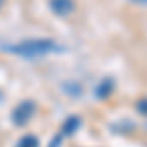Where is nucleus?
Wrapping results in <instances>:
<instances>
[{
    "label": "nucleus",
    "mask_w": 147,
    "mask_h": 147,
    "mask_svg": "<svg viewBox=\"0 0 147 147\" xmlns=\"http://www.w3.org/2000/svg\"><path fill=\"white\" fill-rule=\"evenodd\" d=\"M49 8L55 16L65 18V16H71L75 12L77 4H75V0H49Z\"/></svg>",
    "instance_id": "nucleus-3"
},
{
    "label": "nucleus",
    "mask_w": 147,
    "mask_h": 147,
    "mask_svg": "<svg viewBox=\"0 0 147 147\" xmlns=\"http://www.w3.org/2000/svg\"><path fill=\"white\" fill-rule=\"evenodd\" d=\"M37 145H39V141L35 136H24L18 143V147H37Z\"/></svg>",
    "instance_id": "nucleus-6"
},
{
    "label": "nucleus",
    "mask_w": 147,
    "mask_h": 147,
    "mask_svg": "<svg viewBox=\"0 0 147 147\" xmlns=\"http://www.w3.org/2000/svg\"><path fill=\"white\" fill-rule=\"evenodd\" d=\"M112 90H114V82H112V79H104L96 86V96L98 98H108L110 94H112Z\"/></svg>",
    "instance_id": "nucleus-4"
},
{
    "label": "nucleus",
    "mask_w": 147,
    "mask_h": 147,
    "mask_svg": "<svg viewBox=\"0 0 147 147\" xmlns=\"http://www.w3.org/2000/svg\"><path fill=\"white\" fill-rule=\"evenodd\" d=\"M34 114H35V102L34 100H24L12 110V122H14V125L22 127V125H26L34 118Z\"/></svg>",
    "instance_id": "nucleus-2"
},
{
    "label": "nucleus",
    "mask_w": 147,
    "mask_h": 147,
    "mask_svg": "<svg viewBox=\"0 0 147 147\" xmlns=\"http://www.w3.org/2000/svg\"><path fill=\"white\" fill-rule=\"evenodd\" d=\"M136 110H137L139 114L147 116V96H143V98H139V100L136 102Z\"/></svg>",
    "instance_id": "nucleus-7"
},
{
    "label": "nucleus",
    "mask_w": 147,
    "mask_h": 147,
    "mask_svg": "<svg viewBox=\"0 0 147 147\" xmlns=\"http://www.w3.org/2000/svg\"><path fill=\"white\" fill-rule=\"evenodd\" d=\"M80 125V118L79 116H69L67 120H65V124H63V134H75L77 131V127Z\"/></svg>",
    "instance_id": "nucleus-5"
},
{
    "label": "nucleus",
    "mask_w": 147,
    "mask_h": 147,
    "mask_svg": "<svg viewBox=\"0 0 147 147\" xmlns=\"http://www.w3.org/2000/svg\"><path fill=\"white\" fill-rule=\"evenodd\" d=\"M4 51L16 57H22V59H37V57H45L51 53H59L63 51V47L49 37H32V39L16 41L12 45L4 47Z\"/></svg>",
    "instance_id": "nucleus-1"
},
{
    "label": "nucleus",
    "mask_w": 147,
    "mask_h": 147,
    "mask_svg": "<svg viewBox=\"0 0 147 147\" xmlns=\"http://www.w3.org/2000/svg\"><path fill=\"white\" fill-rule=\"evenodd\" d=\"M2 4H4V0H0V8H2Z\"/></svg>",
    "instance_id": "nucleus-8"
}]
</instances>
